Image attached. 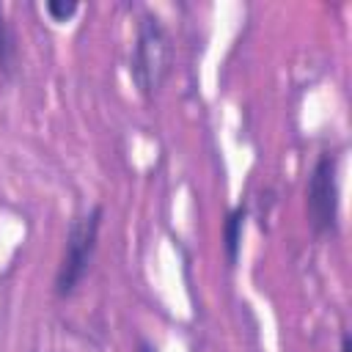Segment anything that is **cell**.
<instances>
[{
	"mask_svg": "<svg viewBox=\"0 0 352 352\" xmlns=\"http://www.w3.org/2000/svg\"><path fill=\"white\" fill-rule=\"evenodd\" d=\"M173 63V44L170 36L157 14H140L135 28V44L129 52V77L143 99H151Z\"/></svg>",
	"mask_w": 352,
	"mask_h": 352,
	"instance_id": "1",
	"label": "cell"
},
{
	"mask_svg": "<svg viewBox=\"0 0 352 352\" xmlns=\"http://www.w3.org/2000/svg\"><path fill=\"white\" fill-rule=\"evenodd\" d=\"M102 217H104V209L99 204H94L69 223L63 256H60V264H58L55 280H52V292L58 297H72L77 292V286L85 280V275L94 264L96 248H99Z\"/></svg>",
	"mask_w": 352,
	"mask_h": 352,
	"instance_id": "2",
	"label": "cell"
},
{
	"mask_svg": "<svg viewBox=\"0 0 352 352\" xmlns=\"http://www.w3.org/2000/svg\"><path fill=\"white\" fill-rule=\"evenodd\" d=\"M305 212L314 234L338 231V154L322 151L305 182Z\"/></svg>",
	"mask_w": 352,
	"mask_h": 352,
	"instance_id": "3",
	"label": "cell"
},
{
	"mask_svg": "<svg viewBox=\"0 0 352 352\" xmlns=\"http://www.w3.org/2000/svg\"><path fill=\"white\" fill-rule=\"evenodd\" d=\"M245 220H248V206H242V204L234 206L226 214V223H223V253H226L228 267H234L236 258H239L242 236H245Z\"/></svg>",
	"mask_w": 352,
	"mask_h": 352,
	"instance_id": "4",
	"label": "cell"
},
{
	"mask_svg": "<svg viewBox=\"0 0 352 352\" xmlns=\"http://www.w3.org/2000/svg\"><path fill=\"white\" fill-rule=\"evenodd\" d=\"M14 63H16V36L6 16V8L0 6V69L11 72Z\"/></svg>",
	"mask_w": 352,
	"mask_h": 352,
	"instance_id": "5",
	"label": "cell"
},
{
	"mask_svg": "<svg viewBox=\"0 0 352 352\" xmlns=\"http://www.w3.org/2000/svg\"><path fill=\"white\" fill-rule=\"evenodd\" d=\"M44 8H47V14H50L55 22H66V19H72V16L77 14V3H74V0H69V3H66V0H50Z\"/></svg>",
	"mask_w": 352,
	"mask_h": 352,
	"instance_id": "6",
	"label": "cell"
},
{
	"mask_svg": "<svg viewBox=\"0 0 352 352\" xmlns=\"http://www.w3.org/2000/svg\"><path fill=\"white\" fill-rule=\"evenodd\" d=\"M341 352H352V341H349V333L346 330L341 333Z\"/></svg>",
	"mask_w": 352,
	"mask_h": 352,
	"instance_id": "7",
	"label": "cell"
},
{
	"mask_svg": "<svg viewBox=\"0 0 352 352\" xmlns=\"http://www.w3.org/2000/svg\"><path fill=\"white\" fill-rule=\"evenodd\" d=\"M140 352H154V349H151L148 344H140Z\"/></svg>",
	"mask_w": 352,
	"mask_h": 352,
	"instance_id": "8",
	"label": "cell"
}]
</instances>
